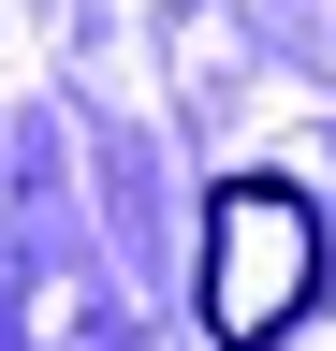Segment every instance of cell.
<instances>
[{"mask_svg":"<svg viewBox=\"0 0 336 351\" xmlns=\"http://www.w3.org/2000/svg\"><path fill=\"white\" fill-rule=\"evenodd\" d=\"M322 293V205L292 176H220L205 191V337L220 351H278Z\"/></svg>","mask_w":336,"mask_h":351,"instance_id":"6da1fadb","label":"cell"}]
</instances>
